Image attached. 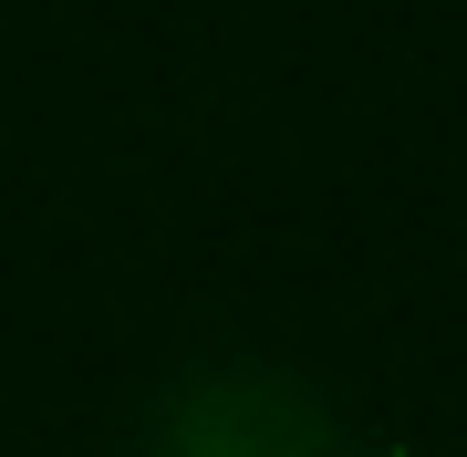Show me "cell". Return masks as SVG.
<instances>
[{
    "label": "cell",
    "instance_id": "6da1fadb",
    "mask_svg": "<svg viewBox=\"0 0 467 457\" xmlns=\"http://www.w3.org/2000/svg\"><path fill=\"white\" fill-rule=\"evenodd\" d=\"M167 457H353L322 426L312 395L270 385V374H218L167 416Z\"/></svg>",
    "mask_w": 467,
    "mask_h": 457
}]
</instances>
